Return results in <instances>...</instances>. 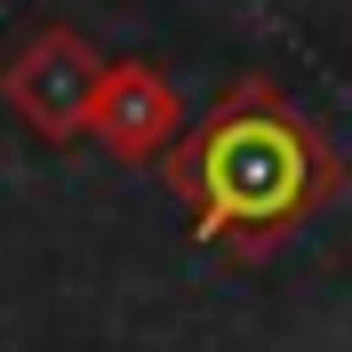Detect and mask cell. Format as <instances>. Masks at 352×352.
I'll return each mask as SVG.
<instances>
[{"label":"cell","mask_w":352,"mask_h":352,"mask_svg":"<svg viewBox=\"0 0 352 352\" xmlns=\"http://www.w3.org/2000/svg\"><path fill=\"white\" fill-rule=\"evenodd\" d=\"M96 129H104V144H112L120 160L160 153V144L176 136V88H168V72L120 65L104 88H96Z\"/></svg>","instance_id":"obj_3"},{"label":"cell","mask_w":352,"mask_h":352,"mask_svg":"<svg viewBox=\"0 0 352 352\" xmlns=\"http://www.w3.org/2000/svg\"><path fill=\"white\" fill-rule=\"evenodd\" d=\"M329 153L320 136L280 112L264 88H241L232 104L200 129V144L184 153V192H192L200 224L208 232H232V241H256V232H280L329 192Z\"/></svg>","instance_id":"obj_1"},{"label":"cell","mask_w":352,"mask_h":352,"mask_svg":"<svg viewBox=\"0 0 352 352\" xmlns=\"http://www.w3.org/2000/svg\"><path fill=\"white\" fill-rule=\"evenodd\" d=\"M96 56H88L72 32H48V41H32L8 65V96H16V112L32 120V129H48V136H72L96 112Z\"/></svg>","instance_id":"obj_2"}]
</instances>
